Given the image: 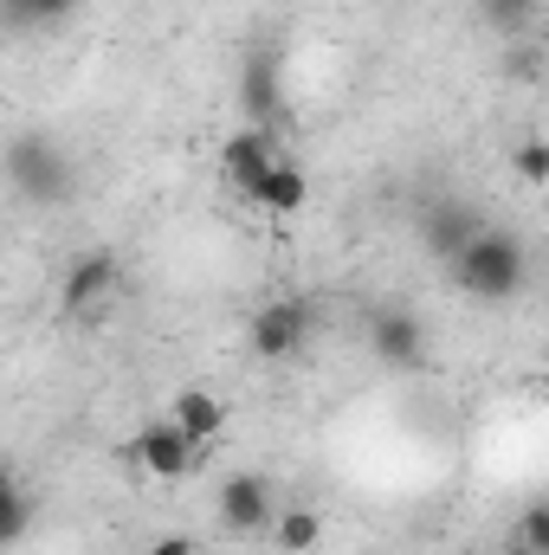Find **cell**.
Wrapping results in <instances>:
<instances>
[{
	"instance_id": "obj_11",
	"label": "cell",
	"mask_w": 549,
	"mask_h": 555,
	"mask_svg": "<svg viewBox=\"0 0 549 555\" xmlns=\"http://www.w3.org/2000/svg\"><path fill=\"white\" fill-rule=\"evenodd\" d=\"M375 356L395 362V369H413L420 362V330H413L408 317H382L375 323Z\"/></svg>"
},
{
	"instance_id": "obj_16",
	"label": "cell",
	"mask_w": 549,
	"mask_h": 555,
	"mask_svg": "<svg viewBox=\"0 0 549 555\" xmlns=\"http://www.w3.org/2000/svg\"><path fill=\"white\" fill-rule=\"evenodd\" d=\"M498 555H544V550H531V543H518V537H511V543H505Z\"/></svg>"
},
{
	"instance_id": "obj_13",
	"label": "cell",
	"mask_w": 549,
	"mask_h": 555,
	"mask_svg": "<svg viewBox=\"0 0 549 555\" xmlns=\"http://www.w3.org/2000/svg\"><path fill=\"white\" fill-rule=\"evenodd\" d=\"M278 537H284V550H310V543H317V517H304V511L291 517V511H284V517H278Z\"/></svg>"
},
{
	"instance_id": "obj_6",
	"label": "cell",
	"mask_w": 549,
	"mask_h": 555,
	"mask_svg": "<svg viewBox=\"0 0 549 555\" xmlns=\"http://www.w3.org/2000/svg\"><path fill=\"white\" fill-rule=\"evenodd\" d=\"M220 524H227L233 537H259L266 524H278L272 478H259V472H240V478H227V485H220Z\"/></svg>"
},
{
	"instance_id": "obj_14",
	"label": "cell",
	"mask_w": 549,
	"mask_h": 555,
	"mask_svg": "<svg viewBox=\"0 0 549 555\" xmlns=\"http://www.w3.org/2000/svg\"><path fill=\"white\" fill-rule=\"evenodd\" d=\"M65 7H72V0H13V13H20V20H59Z\"/></svg>"
},
{
	"instance_id": "obj_4",
	"label": "cell",
	"mask_w": 549,
	"mask_h": 555,
	"mask_svg": "<svg viewBox=\"0 0 549 555\" xmlns=\"http://www.w3.org/2000/svg\"><path fill=\"white\" fill-rule=\"evenodd\" d=\"M137 465L149 478H162V485H175V478H188L194 465H201V446L175 426V420H149L137 433Z\"/></svg>"
},
{
	"instance_id": "obj_5",
	"label": "cell",
	"mask_w": 549,
	"mask_h": 555,
	"mask_svg": "<svg viewBox=\"0 0 549 555\" xmlns=\"http://www.w3.org/2000/svg\"><path fill=\"white\" fill-rule=\"evenodd\" d=\"M117 297H124V272H117V259H111V253L78 259L72 278H65V317L98 323V317H104V304H117Z\"/></svg>"
},
{
	"instance_id": "obj_7",
	"label": "cell",
	"mask_w": 549,
	"mask_h": 555,
	"mask_svg": "<svg viewBox=\"0 0 549 555\" xmlns=\"http://www.w3.org/2000/svg\"><path fill=\"white\" fill-rule=\"evenodd\" d=\"M304 336H310V304H297V297H278V304H266V310L253 317V349H259L266 362L297 356Z\"/></svg>"
},
{
	"instance_id": "obj_8",
	"label": "cell",
	"mask_w": 549,
	"mask_h": 555,
	"mask_svg": "<svg viewBox=\"0 0 549 555\" xmlns=\"http://www.w3.org/2000/svg\"><path fill=\"white\" fill-rule=\"evenodd\" d=\"M168 420H175V426H181V433H188L194 446H207V439H214V433L227 426V408H220L214 395H201V388H188V395L175 401V414H168Z\"/></svg>"
},
{
	"instance_id": "obj_9",
	"label": "cell",
	"mask_w": 549,
	"mask_h": 555,
	"mask_svg": "<svg viewBox=\"0 0 549 555\" xmlns=\"http://www.w3.org/2000/svg\"><path fill=\"white\" fill-rule=\"evenodd\" d=\"M478 227H485V220H478V214H472V207H439V214H433V220H426V246H433V253H446V259H452V253H459V246H465V240H472V233H478Z\"/></svg>"
},
{
	"instance_id": "obj_2",
	"label": "cell",
	"mask_w": 549,
	"mask_h": 555,
	"mask_svg": "<svg viewBox=\"0 0 549 555\" xmlns=\"http://www.w3.org/2000/svg\"><path fill=\"white\" fill-rule=\"evenodd\" d=\"M227 181L266 214H297L304 207V175L266 130H240L227 142Z\"/></svg>"
},
{
	"instance_id": "obj_15",
	"label": "cell",
	"mask_w": 549,
	"mask_h": 555,
	"mask_svg": "<svg viewBox=\"0 0 549 555\" xmlns=\"http://www.w3.org/2000/svg\"><path fill=\"white\" fill-rule=\"evenodd\" d=\"M142 555H207V550H201L194 537H162V543H149Z\"/></svg>"
},
{
	"instance_id": "obj_3",
	"label": "cell",
	"mask_w": 549,
	"mask_h": 555,
	"mask_svg": "<svg viewBox=\"0 0 549 555\" xmlns=\"http://www.w3.org/2000/svg\"><path fill=\"white\" fill-rule=\"evenodd\" d=\"M7 175H13V188L33 194V201H65V194L78 188V181H72V162L59 155V142H46V137H20L13 142Z\"/></svg>"
},
{
	"instance_id": "obj_10",
	"label": "cell",
	"mask_w": 549,
	"mask_h": 555,
	"mask_svg": "<svg viewBox=\"0 0 549 555\" xmlns=\"http://www.w3.org/2000/svg\"><path fill=\"white\" fill-rule=\"evenodd\" d=\"M26 524H33V498H26V485L0 465V550H13V543L26 537Z\"/></svg>"
},
{
	"instance_id": "obj_1",
	"label": "cell",
	"mask_w": 549,
	"mask_h": 555,
	"mask_svg": "<svg viewBox=\"0 0 549 555\" xmlns=\"http://www.w3.org/2000/svg\"><path fill=\"white\" fill-rule=\"evenodd\" d=\"M446 266H452V284H459L465 297H478V304H511V297L531 284V246H524V233L485 220Z\"/></svg>"
},
{
	"instance_id": "obj_12",
	"label": "cell",
	"mask_w": 549,
	"mask_h": 555,
	"mask_svg": "<svg viewBox=\"0 0 549 555\" xmlns=\"http://www.w3.org/2000/svg\"><path fill=\"white\" fill-rule=\"evenodd\" d=\"M485 13H491L498 33H531L537 13H544V0H485Z\"/></svg>"
}]
</instances>
